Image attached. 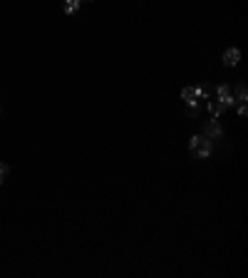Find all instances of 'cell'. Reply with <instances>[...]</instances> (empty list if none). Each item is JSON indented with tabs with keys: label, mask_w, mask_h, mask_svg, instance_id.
Masks as SVG:
<instances>
[{
	"label": "cell",
	"mask_w": 248,
	"mask_h": 278,
	"mask_svg": "<svg viewBox=\"0 0 248 278\" xmlns=\"http://www.w3.org/2000/svg\"><path fill=\"white\" fill-rule=\"evenodd\" d=\"M196 97H199V90H196V87H184V90H181V99H184V102H189V104H199V99H196Z\"/></svg>",
	"instance_id": "8992f818"
},
{
	"label": "cell",
	"mask_w": 248,
	"mask_h": 278,
	"mask_svg": "<svg viewBox=\"0 0 248 278\" xmlns=\"http://www.w3.org/2000/svg\"><path fill=\"white\" fill-rule=\"evenodd\" d=\"M79 5H82V0H65V13H67V15H72Z\"/></svg>",
	"instance_id": "ba28073f"
},
{
	"label": "cell",
	"mask_w": 248,
	"mask_h": 278,
	"mask_svg": "<svg viewBox=\"0 0 248 278\" xmlns=\"http://www.w3.org/2000/svg\"><path fill=\"white\" fill-rule=\"evenodd\" d=\"M203 137H209V139H221L223 137V130H221V124L216 122V117L203 124Z\"/></svg>",
	"instance_id": "7a4b0ae2"
},
{
	"label": "cell",
	"mask_w": 248,
	"mask_h": 278,
	"mask_svg": "<svg viewBox=\"0 0 248 278\" xmlns=\"http://www.w3.org/2000/svg\"><path fill=\"white\" fill-rule=\"evenodd\" d=\"M209 112H211V114H214V117L218 119V117H221V114L226 112V104H223V102H221L218 97H209Z\"/></svg>",
	"instance_id": "5b68a950"
},
{
	"label": "cell",
	"mask_w": 248,
	"mask_h": 278,
	"mask_svg": "<svg viewBox=\"0 0 248 278\" xmlns=\"http://www.w3.org/2000/svg\"><path fill=\"white\" fill-rule=\"evenodd\" d=\"M0 184H3V179H0Z\"/></svg>",
	"instance_id": "7c38bea8"
},
{
	"label": "cell",
	"mask_w": 248,
	"mask_h": 278,
	"mask_svg": "<svg viewBox=\"0 0 248 278\" xmlns=\"http://www.w3.org/2000/svg\"><path fill=\"white\" fill-rule=\"evenodd\" d=\"M246 97H248V92H246V84H238V87H236V92H233V102H238V104H246Z\"/></svg>",
	"instance_id": "52a82bcc"
},
{
	"label": "cell",
	"mask_w": 248,
	"mask_h": 278,
	"mask_svg": "<svg viewBox=\"0 0 248 278\" xmlns=\"http://www.w3.org/2000/svg\"><path fill=\"white\" fill-rule=\"evenodd\" d=\"M8 172H10V169H8V164H3V162H0V179H5V177H8Z\"/></svg>",
	"instance_id": "9c48e42d"
},
{
	"label": "cell",
	"mask_w": 248,
	"mask_h": 278,
	"mask_svg": "<svg viewBox=\"0 0 248 278\" xmlns=\"http://www.w3.org/2000/svg\"><path fill=\"white\" fill-rule=\"evenodd\" d=\"M238 60H241V52H238L236 48H231V50L223 52V65H226V67H236Z\"/></svg>",
	"instance_id": "277c9868"
},
{
	"label": "cell",
	"mask_w": 248,
	"mask_h": 278,
	"mask_svg": "<svg viewBox=\"0 0 248 278\" xmlns=\"http://www.w3.org/2000/svg\"><path fill=\"white\" fill-rule=\"evenodd\" d=\"M189 149H191V154H194L196 159H206V157H211L214 144H211V139H209V137H203V134H194V137L189 139Z\"/></svg>",
	"instance_id": "6da1fadb"
},
{
	"label": "cell",
	"mask_w": 248,
	"mask_h": 278,
	"mask_svg": "<svg viewBox=\"0 0 248 278\" xmlns=\"http://www.w3.org/2000/svg\"><path fill=\"white\" fill-rule=\"evenodd\" d=\"M216 97H218L226 107H231V104H233V90H231V84H218Z\"/></svg>",
	"instance_id": "3957f363"
},
{
	"label": "cell",
	"mask_w": 248,
	"mask_h": 278,
	"mask_svg": "<svg viewBox=\"0 0 248 278\" xmlns=\"http://www.w3.org/2000/svg\"><path fill=\"white\" fill-rule=\"evenodd\" d=\"M82 3H94V0H82Z\"/></svg>",
	"instance_id": "8fae6325"
},
{
	"label": "cell",
	"mask_w": 248,
	"mask_h": 278,
	"mask_svg": "<svg viewBox=\"0 0 248 278\" xmlns=\"http://www.w3.org/2000/svg\"><path fill=\"white\" fill-rule=\"evenodd\" d=\"M189 114H191V117L199 114V104H189Z\"/></svg>",
	"instance_id": "30bf717a"
}]
</instances>
